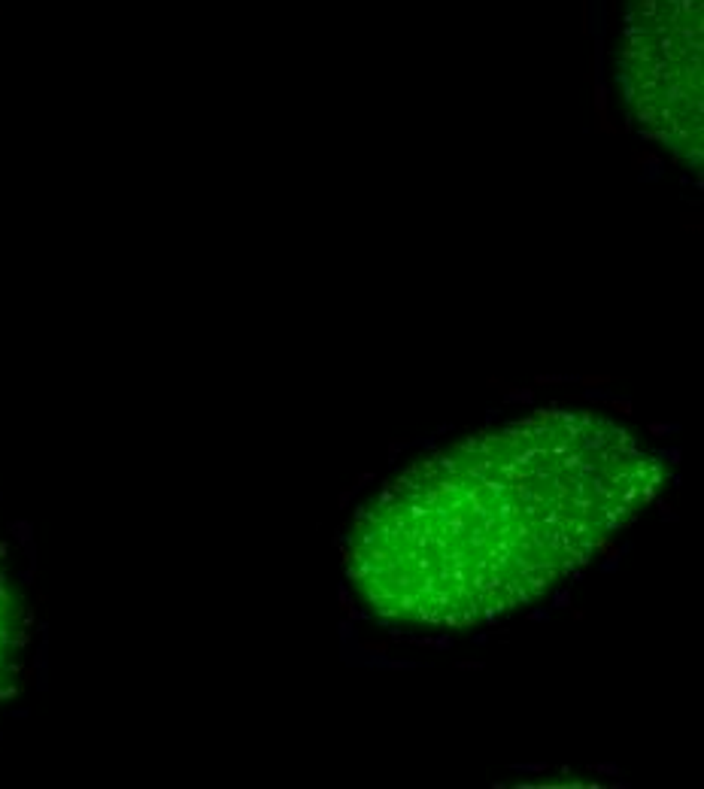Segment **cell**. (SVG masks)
<instances>
[{
	"mask_svg": "<svg viewBox=\"0 0 704 789\" xmlns=\"http://www.w3.org/2000/svg\"><path fill=\"white\" fill-rule=\"evenodd\" d=\"M631 428L540 410L468 434L377 492L347 538L355 595L386 623L464 629L538 601L650 504Z\"/></svg>",
	"mask_w": 704,
	"mask_h": 789,
	"instance_id": "6da1fadb",
	"label": "cell"
}]
</instances>
